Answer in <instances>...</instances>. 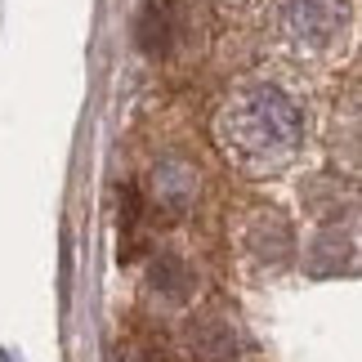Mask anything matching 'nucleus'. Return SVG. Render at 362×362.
<instances>
[{"label":"nucleus","mask_w":362,"mask_h":362,"mask_svg":"<svg viewBox=\"0 0 362 362\" xmlns=\"http://www.w3.org/2000/svg\"><path fill=\"white\" fill-rule=\"evenodd\" d=\"M215 139L224 148V157L238 161L242 170L269 175V170H282L300 152L304 117L286 90L269 86V81H255V86H242L219 107Z\"/></svg>","instance_id":"nucleus-1"},{"label":"nucleus","mask_w":362,"mask_h":362,"mask_svg":"<svg viewBox=\"0 0 362 362\" xmlns=\"http://www.w3.org/2000/svg\"><path fill=\"white\" fill-rule=\"evenodd\" d=\"M340 23H344L340 0H291L286 5V32L309 49L331 45L336 32H340Z\"/></svg>","instance_id":"nucleus-2"}]
</instances>
